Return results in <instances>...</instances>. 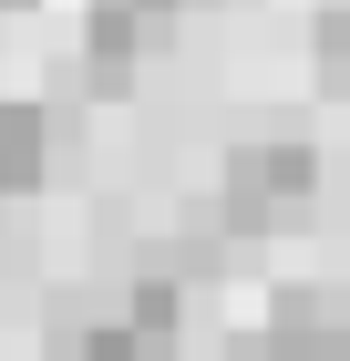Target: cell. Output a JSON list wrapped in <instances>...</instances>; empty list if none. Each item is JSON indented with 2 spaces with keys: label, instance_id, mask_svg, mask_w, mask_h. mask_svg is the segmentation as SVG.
<instances>
[{
  "label": "cell",
  "instance_id": "obj_1",
  "mask_svg": "<svg viewBox=\"0 0 350 361\" xmlns=\"http://www.w3.org/2000/svg\"><path fill=\"white\" fill-rule=\"evenodd\" d=\"M320 196V155L299 135H258V145H237L227 155V176H216V207H227V227H289L299 207Z\"/></svg>",
  "mask_w": 350,
  "mask_h": 361
},
{
  "label": "cell",
  "instance_id": "obj_2",
  "mask_svg": "<svg viewBox=\"0 0 350 361\" xmlns=\"http://www.w3.org/2000/svg\"><path fill=\"white\" fill-rule=\"evenodd\" d=\"M175 320H186V300L165 279H135L104 320L73 331V361H175Z\"/></svg>",
  "mask_w": 350,
  "mask_h": 361
},
{
  "label": "cell",
  "instance_id": "obj_3",
  "mask_svg": "<svg viewBox=\"0 0 350 361\" xmlns=\"http://www.w3.org/2000/svg\"><path fill=\"white\" fill-rule=\"evenodd\" d=\"M155 42H165V0H93V11H82V62H93V83H124Z\"/></svg>",
  "mask_w": 350,
  "mask_h": 361
},
{
  "label": "cell",
  "instance_id": "obj_4",
  "mask_svg": "<svg viewBox=\"0 0 350 361\" xmlns=\"http://www.w3.org/2000/svg\"><path fill=\"white\" fill-rule=\"evenodd\" d=\"M11 196H21V166H11V155H0V207H11Z\"/></svg>",
  "mask_w": 350,
  "mask_h": 361
}]
</instances>
